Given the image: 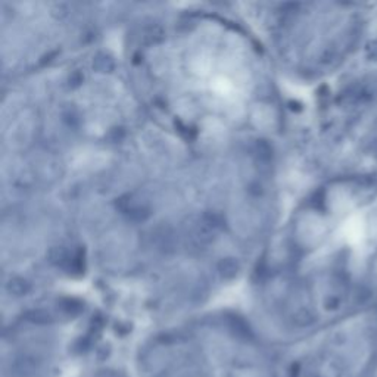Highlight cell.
Instances as JSON below:
<instances>
[{"label": "cell", "instance_id": "cell-2", "mask_svg": "<svg viewBox=\"0 0 377 377\" xmlns=\"http://www.w3.org/2000/svg\"><path fill=\"white\" fill-rule=\"evenodd\" d=\"M326 307H327V309H336V308H339V299L337 298H330L326 302Z\"/></svg>", "mask_w": 377, "mask_h": 377}, {"label": "cell", "instance_id": "cell-1", "mask_svg": "<svg viewBox=\"0 0 377 377\" xmlns=\"http://www.w3.org/2000/svg\"><path fill=\"white\" fill-rule=\"evenodd\" d=\"M365 55L370 61H377V40H370L365 44Z\"/></svg>", "mask_w": 377, "mask_h": 377}]
</instances>
